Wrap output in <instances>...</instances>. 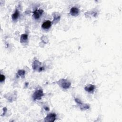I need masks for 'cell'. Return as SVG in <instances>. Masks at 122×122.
Wrapping results in <instances>:
<instances>
[{
	"mask_svg": "<svg viewBox=\"0 0 122 122\" xmlns=\"http://www.w3.org/2000/svg\"><path fill=\"white\" fill-rule=\"evenodd\" d=\"M57 83L63 89H67L71 86V83L66 79H61L57 82Z\"/></svg>",
	"mask_w": 122,
	"mask_h": 122,
	"instance_id": "6da1fadb",
	"label": "cell"
},
{
	"mask_svg": "<svg viewBox=\"0 0 122 122\" xmlns=\"http://www.w3.org/2000/svg\"><path fill=\"white\" fill-rule=\"evenodd\" d=\"M44 95V94L42 90H37L35 91L32 95V98L34 101L40 100L42 99V97Z\"/></svg>",
	"mask_w": 122,
	"mask_h": 122,
	"instance_id": "7a4b0ae2",
	"label": "cell"
},
{
	"mask_svg": "<svg viewBox=\"0 0 122 122\" xmlns=\"http://www.w3.org/2000/svg\"><path fill=\"white\" fill-rule=\"evenodd\" d=\"M75 102L78 104V106H79L80 109L82 111H84V110H87L90 108V106L89 105L87 104H85L83 103L81 100H80L78 98H75Z\"/></svg>",
	"mask_w": 122,
	"mask_h": 122,
	"instance_id": "3957f363",
	"label": "cell"
},
{
	"mask_svg": "<svg viewBox=\"0 0 122 122\" xmlns=\"http://www.w3.org/2000/svg\"><path fill=\"white\" fill-rule=\"evenodd\" d=\"M56 115L55 113H50L47 114L44 119L46 122H54L56 120Z\"/></svg>",
	"mask_w": 122,
	"mask_h": 122,
	"instance_id": "277c9868",
	"label": "cell"
},
{
	"mask_svg": "<svg viewBox=\"0 0 122 122\" xmlns=\"http://www.w3.org/2000/svg\"><path fill=\"white\" fill-rule=\"evenodd\" d=\"M43 12V11L41 9H37L33 12V17L36 20H38L40 18V17L42 15Z\"/></svg>",
	"mask_w": 122,
	"mask_h": 122,
	"instance_id": "5b68a950",
	"label": "cell"
},
{
	"mask_svg": "<svg viewBox=\"0 0 122 122\" xmlns=\"http://www.w3.org/2000/svg\"><path fill=\"white\" fill-rule=\"evenodd\" d=\"M95 88V85L93 84H89L88 85L84 87V89L86 92H87L88 93L91 94L94 93Z\"/></svg>",
	"mask_w": 122,
	"mask_h": 122,
	"instance_id": "8992f818",
	"label": "cell"
},
{
	"mask_svg": "<svg viewBox=\"0 0 122 122\" xmlns=\"http://www.w3.org/2000/svg\"><path fill=\"white\" fill-rule=\"evenodd\" d=\"M80 11L79 9L76 7H72L70 10V14L73 16H77L79 15Z\"/></svg>",
	"mask_w": 122,
	"mask_h": 122,
	"instance_id": "52a82bcc",
	"label": "cell"
},
{
	"mask_svg": "<svg viewBox=\"0 0 122 122\" xmlns=\"http://www.w3.org/2000/svg\"><path fill=\"white\" fill-rule=\"evenodd\" d=\"M41 63L38 60H35L32 63V68L34 70H39L40 68Z\"/></svg>",
	"mask_w": 122,
	"mask_h": 122,
	"instance_id": "ba28073f",
	"label": "cell"
},
{
	"mask_svg": "<svg viewBox=\"0 0 122 122\" xmlns=\"http://www.w3.org/2000/svg\"><path fill=\"white\" fill-rule=\"evenodd\" d=\"M51 24H52V23L51 21H46L43 22V23L42 25V27L43 29H48L51 27Z\"/></svg>",
	"mask_w": 122,
	"mask_h": 122,
	"instance_id": "9c48e42d",
	"label": "cell"
},
{
	"mask_svg": "<svg viewBox=\"0 0 122 122\" xmlns=\"http://www.w3.org/2000/svg\"><path fill=\"white\" fill-rule=\"evenodd\" d=\"M28 37V34H22V35L21 36V39H20L21 43H26V41H27Z\"/></svg>",
	"mask_w": 122,
	"mask_h": 122,
	"instance_id": "30bf717a",
	"label": "cell"
},
{
	"mask_svg": "<svg viewBox=\"0 0 122 122\" xmlns=\"http://www.w3.org/2000/svg\"><path fill=\"white\" fill-rule=\"evenodd\" d=\"M20 15L19 12L18 10H16L14 13L12 15V19L13 21L16 20L18 18V17Z\"/></svg>",
	"mask_w": 122,
	"mask_h": 122,
	"instance_id": "8fae6325",
	"label": "cell"
},
{
	"mask_svg": "<svg viewBox=\"0 0 122 122\" xmlns=\"http://www.w3.org/2000/svg\"><path fill=\"white\" fill-rule=\"evenodd\" d=\"M25 74V72L24 70H19L18 71V73H17V76L23 78L24 77Z\"/></svg>",
	"mask_w": 122,
	"mask_h": 122,
	"instance_id": "7c38bea8",
	"label": "cell"
},
{
	"mask_svg": "<svg viewBox=\"0 0 122 122\" xmlns=\"http://www.w3.org/2000/svg\"><path fill=\"white\" fill-rule=\"evenodd\" d=\"M53 16L54 17V20L53 21V23H58V21L60 20L61 16L60 15H55V13H54V15H53Z\"/></svg>",
	"mask_w": 122,
	"mask_h": 122,
	"instance_id": "4fadbf2b",
	"label": "cell"
},
{
	"mask_svg": "<svg viewBox=\"0 0 122 122\" xmlns=\"http://www.w3.org/2000/svg\"><path fill=\"white\" fill-rule=\"evenodd\" d=\"M5 80V76L3 75H1V77H0V81L1 83L4 81Z\"/></svg>",
	"mask_w": 122,
	"mask_h": 122,
	"instance_id": "5bb4252c",
	"label": "cell"
},
{
	"mask_svg": "<svg viewBox=\"0 0 122 122\" xmlns=\"http://www.w3.org/2000/svg\"><path fill=\"white\" fill-rule=\"evenodd\" d=\"M3 110H4V114H3V115H4V114H5V113H6L7 110L6 107H4V108L3 109Z\"/></svg>",
	"mask_w": 122,
	"mask_h": 122,
	"instance_id": "9a60e30c",
	"label": "cell"
},
{
	"mask_svg": "<svg viewBox=\"0 0 122 122\" xmlns=\"http://www.w3.org/2000/svg\"><path fill=\"white\" fill-rule=\"evenodd\" d=\"M44 108V109H45L46 111H48L49 110V108L48 107H46V106L45 107V106Z\"/></svg>",
	"mask_w": 122,
	"mask_h": 122,
	"instance_id": "2e32d148",
	"label": "cell"
}]
</instances>
